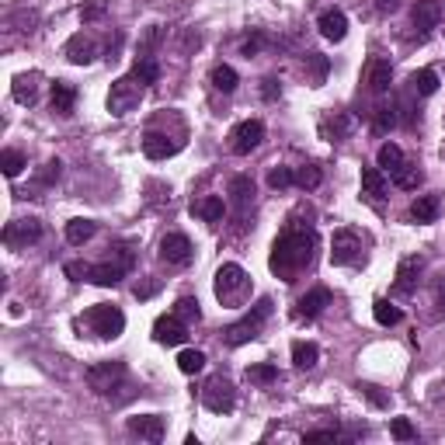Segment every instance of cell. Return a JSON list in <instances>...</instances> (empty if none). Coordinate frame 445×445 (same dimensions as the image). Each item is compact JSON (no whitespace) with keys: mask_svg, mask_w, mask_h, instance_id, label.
<instances>
[{"mask_svg":"<svg viewBox=\"0 0 445 445\" xmlns=\"http://www.w3.org/2000/svg\"><path fill=\"white\" fill-rule=\"evenodd\" d=\"M67 56H70V63L88 67L90 60H94V42L84 39V35H74V39H70V46H67Z\"/></svg>","mask_w":445,"mask_h":445,"instance_id":"484cf974","label":"cell"},{"mask_svg":"<svg viewBox=\"0 0 445 445\" xmlns=\"http://www.w3.org/2000/svg\"><path fill=\"white\" fill-rule=\"evenodd\" d=\"M178 369L184 376H195V372H202L205 369V355L198 352V348H184L178 355Z\"/></svg>","mask_w":445,"mask_h":445,"instance_id":"d6a6232c","label":"cell"},{"mask_svg":"<svg viewBox=\"0 0 445 445\" xmlns=\"http://www.w3.org/2000/svg\"><path fill=\"white\" fill-rule=\"evenodd\" d=\"M251 292V278L240 265H223L216 271V299L226 306H240Z\"/></svg>","mask_w":445,"mask_h":445,"instance_id":"7a4b0ae2","label":"cell"},{"mask_svg":"<svg viewBox=\"0 0 445 445\" xmlns=\"http://www.w3.org/2000/svg\"><path fill=\"white\" fill-rule=\"evenodd\" d=\"M0 167H4L7 178H18V174L28 167V160H25L18 150H4V153H0Z\"/></svg>","mask_w":445,"mask_h":445,"instance_id":"e575fe53","label":"cell"},{"mask_svg":"<svg viewBox=\"0 0 445 445\" xmlns=\"http://www.w3.org/2000/svg\"><path fill=\"white\" fill-rule=\"evenodd\" d=\"M393 81V70H390V60H369V70H365V84L372 94H386Z\"/></svg>","mask_w":445,"mask_h":445,"instance_id":"ac0fdd59","label":"cell"},{"mask_svg":"<svg viewBox=\"0 0 445 445\" xmlns=\"http://www.w3.org/2000/svg\"><path fill=\"white\" fill-rule=\"evenodd\" d=\"M191 216H198V219H205V223H219V219L226 216L223 195H205V198L191 202Z\"/></svg>","mask_w":445,"mask_h":445,"instance_id":"d6986e66","label":"cell"},{"mask_svg":"<svg viewBox=\"0 0 445 445\" xmlns=\"http://www.w3.org/2000/svg\"><path fill=\"white\" fill-rule=\"evenodd\" d=\"M104 14V4L97 0V4H90V7H84V21H94V18H101Z\"/></svg>","mask_w":445,"mask_h":445,"instance_id":"f907efd6","label":"cell"},{"mask_svg":"<svg viewBox=\"0 0 445 445\" xmlns=\"http://www.w3.org/2000/svg\"><path fill=\"white\" fill-rule=\"evenodd\" d=\"M94 230H97V226H94L90 219H70V223H67V240H70L74 247H81V244H88L90 237H94Z\"/></svg>","mask_w":445,"mask_h":445,"instance_id":"f1b7e54d","label":"cell"},{"mask_svg":"<svg viewBox=\"0 0 445 445\" xmlns=\"http://www.w3.org/2000/svg\"><path fill=\"white\" fill-rule=\"evenodd\" d=\"M129 432L146 439V442H160L164 439V418L160 414H139V418H129Z\"/></svg>","mask_w":445,"mask_h":445,"instance_id":"9a60e30c","label":"cell"},{"mask_svg":"<svg viewBox=\"0 0 445 445\" xmlns=\"http://www.w3.org/2000/svg\"><path fill=\"white\" fill-rule=\"evenodd\" d=\"M411 84H414L418 94H435V90H439V74H435V70H418V74L411 77Z\"/></svg>","mask_w":445,"mask_h":445,"instance_id":"8d00e7d4","label":"cell"},{"mask_svg":"<svg viewBox=\"0 0 445 445\" xmlns=\"http://www.w3.org/2000/svg\"><path fill=\"white\" fill-rule=\"evenodd\" d=\"M278 81H275V77H265V88H261V94H265V101H275V97H278Z\"/></svg>","mask_w":445,"mask_h":445,"instance_id":"c3c4849f","label":"cell"},{"mask_svg":"<svg viewBox=\"0 0 445 445\" xmlns=\"http://www.w3.org/2000/svg\"><path fill=\"white\" fill-rule=\"evenodd\" d=\"M90 390H97L101 397H108L111 390H118V383H125V365L122 362H97L88 369Z\"/></svg>","mask_w":445,"mask_h":445,"instance_id":"52a82bcc","label":"cell"},{"mask_svg":"<svg viewBox=\"0 0 445 445\" xmlns=\"http://www.w3.org/2000/svg\"><path fill=\"white\" fill-rule=\"evenodd\" d=\"M421 271H425V258H404L397 268V282H393V292L397 296H411L421 282Z\"/></svg>","mask_w":445,"mask_h":445,"instance_id":"8fae6325","label":"cell"},{"mask_svg":"<svg viewBox=\"0 0 445 445\" xmlns=\"http://www.w3.org/2000/svg\"><path fill=\"white\" fill-rule=\"evenodd\" d=\"M411 216H414L418 223H435V219H439V198H435V195L414 198V202H411Z\"/></svg>","mask_w":445,"mask_h":445,"instance_id":"d4e9b609","label":"cell"},{"mask_svg":"<svg viewBox=\"0 0 445 445\" xmlns=\"http://www.w3.org/2000/svg\"><path fill=\"white\" fill-rule=\"evenodd\" d=\"M393 184H397V188H418V184H421V171H418L414 164L404 160V164L393 171Z\"/></svg>","mask_w":445,"mask_h":445,"instance_id":"836d02e7","label":"cell"},{"mask_svg":"<svg viewBox=\"0 0 445 445\" xmlns=\"http://www.w3.org/2000/svg\"><path fill=\"white\" fill-rule=\"evenodd\" d=\"M390 432H393V439H400V442H411V439H414V425H411L407 418H393Z\"/></svg>","mask_w":445,"mask_h":445,"instance_id":"7bdbcfd3","label":"cell"},{"mask_svg":"<svg viewBox=\"0 0 445 445\" xmlns=\"http://www.w3.org/2000/svg\"><path fill=\"white\" fill-rule=\"evenodd\" d=\"M313 251H317V233L310 226H289L275 244H271V258L268 265L278 278L296 282V275L303 268L313 265Z\"/></svg>","mask_w":445,"mask_h":445,"instance_id":"6da1fadb","label":"cell"},{"mask_svg":"<svg viewBox=\"0 0 445 445\" xmlns=\"http://www.w3.org/2000/svg\"><path fill=\"white\" fill-rule=\"evenodd\" d=\"M153 292H157L153 282H150V285H136V296H139V299H146V296H153Z\"/></svg>","mask_w":445,"mask_h":445,"instance_id":"816d5d0a","label":"cell"},{"mask_svg":"<svg viewBox=\"0 0 445 445\" xmlns=\"http://www.w3.org/2000/svg\"><path fill=\"white\" fill-rule=\"evenodd\" d=\"M327 306H331V292H327V289H310V292L296 303V313H299V317H320Z\"/></svg>","mask_w":445,"mask_h":445,"instance_id":"44dd1931","label":"cell"},{"mask_svg":"<svg viewBox=\"0 0 445 445\" xmlns=\"http://www.w3.org/2000/svg\"><path fill=\"white\" fill-rule=\"evenodd\" d=\"M202 404L212 411V414H230L233 404H237V390L226 376H212L202 390Z\"/></svg>","mask_w":445,"mask_h":445,"instance_id":"8992f818","label":"cell"},{"mask_svg":"<svg viewBox=\"0 0 445 445\" xmlns=\"http://www.w3.org/2000/svg\"><path fill=\"white\" fill-rule=\"evenodd\" d=\"M317 28H320V35H324L327 42H341V39L348 35V18H345L341 11H324L320 21H317Z\"/></svg>","mask_w":445,"mask_h":445,"instance_id":"e0dca14e","label":"cell"},{"mask_svg":"<svg viewBox=\"0 0 445 445\" xmlns=\"http://www.w3.org/2000/svg\"><path fill=\"white\" fill-rule=\"evenodd\" d=\"M237 84H240V77H237V70H233V67H216V70H212V88H216V90L233 94Z\"/></svg>","mask_w":445,"mask_h":445,"instance_id":"4dcf8cb0","label":"cell"},{"mask_svg":"<svg viewBox=\"0 0 445 445\" xmlns=\"http://www.w3.org/2000/svg\"><path fill=\"white\" fill-rule=\"evenodd\" d=\"M317 358H320V348H317L313 341H296V345H292V365H296V369H313Z\"/></svg>","mask_w":445,"mask_h":445,"instance_id":"4316f807","label":"cell"},{"mask_svg":"<svg viewBox=\"0 0 445 445\" xmlns=\"http://www.w3.org/2000/svg\"><path fill=\"white\" fill-rule=\"evenodd\" d=\"M67 275H70L74 282H84V278H90V265H84V261H70V265H67Z\"/></svg>","mask_w":445,"mask_h":445,"instance_id":"7dc6e473","label":"cell"},{"mask_svg":"<svg viewBox=\"0 0 445 445\" xmlns=\"http://www.w3.org/2000/svg\"><path fill=\"white\" fill-rule=\"evenodd\" d=\"M153 338H157L160 345H184V341H188V324L181 320L178 313H171V317H157V324H153Z\"/></svg>","mask_w":445,"mask_h":445,"instance_id":"7c38bea8","label":"cell"},{"mask_svg":"<svg viewBox=\"0 0 445 445\" xmlns=\"http://www.w3.org/2000/svg\"><path fill=\"white\" fill-rule=\"evenodd\" d=\"M39 237H42V223H39L35 216H28V219H14V223H7V230H4L7 247H28V244H35Z\"/></svg>","mask_w":445,"mask_h":445,"instance_id":"30bf717a","label":"cell"},{"mask_svg":"<svg viewBox=\"0 0 445 445\" xmlns=\"http://www.w3.org/2000/svg\"><path fill=\"white\" fill-rule=\"evenodd\" d=\"M139 101H143V81H136V77H118L108 90L111 115H129L132 108H139Z\"/></svg>","mask_w":445,"mask_h":445,"instance_id":"5b68a950","label":"cell"},{"mask_svg":"<svg viewBox=\"0 0 445 445\" xmlns=\"http://www.w3.org/2000/svg\"><path fill=\"white\" fill-rule=\"evenodd\" d=\"M233 143V153L237 157H247L251 150H258L261 146V139H265V122H258V118H247V122H240L237 129H233V136H230Z\"/></svg>","mask_w":445,"mask_h":445,"instance_id":"ba28073f","label":"cell"},{"mask_svg":"<svg viewBox=\"0 0 445 445\" xmlns=\"http://www.w3.org/2000/svg\"><path fill=\"white\" fill-rule=\"evenodd\" d=\"M132 77H136V81H143V84H157V77H160L157 60H153V56H139V60H136V67H132Z\"/></svg>","mask_w":445,"mask_h":445,"instance_id":"f546056e","label":"cell"},{"mask_svg":"<svg viewBox=\"0 0 445 445\" xmlns=\"http://www.w3.org/2000/svg\"><path fill=\"white\" fill-rule=\"evenodd\" d=\"M292 178H296V184H299V188H306V191H313V188H317V184L324 181V174H320V167H313V164H306V167H299V171H296Z\"/></svg>","mask_w":445,"mask_h":445,"instance_id":"f35d334b","label":"cell"},{"mask_svg":"<svg viewBox=\"0 0 445 445\" xmlns=\"http://www.w3.org/2000/svg\"><path fill=\"white\" fill-rule=\"evenodd\" d=\"M174 313H178L184 324H198L202 320V310H198V299H191V296H181L178 303H174Z\"/></svg>","mask_w":445,"mask_h":445,"instance_id":"d590c367","label":"cell"},{"mask_svg":"<svg viewBox=\"0 0 445 445\" xmlns=\"http://www.w3.org/2000/svg\"><path fill=\"white\" fill-rule=\"evenodd\" d=\"M191 254H195V247H191V240H188L184 233H167V237L160 240V258H164L167 265H188Z\"/></svg>","mask_w":445,"mask_h":445,"instance_id":"4fadbf2b","label":"cell"},{"mask_svg":"<svg viewBox=\"0 0 445 445\" xmlns=\"http://www.w3.org/2000/svg\"><path fill=\"white\" fill-rule=\"evenodd\" d=\"M362 191L369 198H383L386 195V171L383 167H362Z\"/></svg>","mask_w":445,"mask_h":445,"instance_id":"cb8c5ba5","label":"cell"},{"mask_svg":"<svg viewBox=\"0 0 445 445\" xmlns=\"http://www.w3.org/2000/svg\"><path fill=\"white\" fill-rule=\"evenodd\" d=\"M122 275H125V268L118 265V261L90 265V282H94V285H101V289H108V285H118V282H122Z\"/></svg>","mask_w":445,"mask_h":445,"instance_id":"603a6c76","label":"cell"},{"mask_svg":"<svg viewBox=\"0 0 445 445\" xmlns=\"http://www.w3.org/2000/svg\"><path fill=\"white\" fill-rule=\"evenodd\" d=\"M358 390L369 397V404H376V407H390V397H386V393H379V386H372V383H362Z\"/></svg>","mask_w":445,"mask_h":445,"instance_id":"ee69618b","label":"cell"},{"mask_svg":"<svg viewBox=\"0 0 445 445\" xmlns=\"http://www.w3.org/2000/svg\"><path fill=\"white\" fill-rule=\"evenodd\" d=\"M303 442L313 445V442H338V432L334 428H320V432H306L303 435Z\"/></svg>","mask_w":445,"mask_h":445,"instance_id":"f6af8a7d","label":"cell"},{"mask_svg":"<svg viewBox=\"0 0 445 445\" xmlns=\"http://www.w3.org/2000/svg\"><path fill=\"white\" fill-rule=\"evenodd\" d=\"M60 167H63L60 160H49V164L39 171V184H53V181H60Z\"/></svg>","mask_w":445,"mask_h":445,"instance_id":"bcb514c9","label":"cell"},{"mask_svg":"<svg viewBox=\"0 0 445 445\" xmlns=\"http://www.w3.org/2000/svg\"><path fill=\"white\" fill-rule=\"evenodd\" d=\"M376 160H379V167H383L386 174H393V171L404 164V150H400L397 143H383L379 153H376Z\"/></svg>","mask_w":445,"mask_h":445,"instance_id":"83f0119b","label":"cell"},{"mask_svg":"<svg viewBox=\"0 0 445 445\" xmlns=\"http://www.w3.org/2000/svg\"><path fill=\"white\" fill-rule=\"evenodd\" d=\"M292 171H289V167H271V171H268V184H271V188H278V191H282V188H289V184H292Z\"/></svg>","mask_w":445,"mask_h":445,"instance_id":"b9f144b4","label":"cell"},{"mask_svg":"<svg viewBox=\"0 0 445 445\" xmlns=\"http://www.w3.org/2000/svg\"><path fill=\"white\" fill-rule=\"evenodd\" d=\"M35 97H39V90H35V77H18V81H14V101L32 104Z\"/></svg>","mask_w":445,"mask_h":445,"instance_id":"74e56055","label":"cell"},{"mask_svg":"<svg viewBox=\"0 0 445 445\" xmlns=\"http://www.w3.org/2000/svg\"><path fill=\"white\" fill-rule=\"evenodd\" d=\"M230 202L237 205V212H240V219H244L247 205L254 202V181L247 178V174H237V178H230Z\"/></svg>","mask_w":445,"mask_h":445,"instance_id":"ffe728a7","label":"cell"},{"mask_svg":"<svg viewBox=\"0 0 445 445\" xmlns=\"http://www.w3.org/2000/svg\"><path fill=\"white\" fill-rule=\"evenodd\" d=\"M181 143H171L164 132H157V129H150L146 136H143V153L150 157V160H164V157H174L178 153Z\"/></svg>","mask_w":445,"mask_h":445,"instance_id":"2e32d148","label":"cell"},{"mask_svg":"<svg viewBox=\"0 0 445 445\" xmlns=\"http://www.w3.org/2000/svg\"><path fill=\"white\" fill-rule=\"evenodd\" d=\"M393 125H397L393 104H379V108H376V132H390Z\"/></svg>","mask_w":445,"mask_h":445,"instance_id":"60d3db41","label":"cell"},{"mask_svg":"<svg viewBox=\"0 0 445 445\" xmlns=\"http://www.w3.org/2000/svg\"><path fill=\"white\" fill-rule=\"evenodd\" d=\"M261 42H265V35H254V39H247V42H244V56L251 60V56L261 49Z\"/></svg>","mask_w":445,"mask_h":445,"instance_id":"681fc988","label":"cell"},{"mask_svg":"<svg viewBox=\"0 0 445 445\" xmlns=\"http://www.w3.org/2000/svg\"><path fill=\"white\" fill-rule=\"evenodd\" d=\"M372 313H376V320H379L383 327H393V324H400V317H404L390 299H376V303H372Z\"/></svg>","mask_w":445,"mask_h":445,"instance_id":"1f68e13d","label":"cell"},{"mask_svg":"<svg viewBox=\"0 0 445 445\" xmlns=\"http://www.w3.org/2000/svg\"><path fill=\"white\" fill-rule=\"evenodd\" d=\"M268 313H271V299L261 296L258 303H254V310L244 317V320H237V324H230L226 331H223V338H226V345H247V341H254L258 338V331H261V324L268 320Z\"/></svg>","mask_w":445,"mask_h":445,"instance_id":"3957f363","label":"cell"},{"mask_svg":"<svg viewBox=\"0 0 445 445\" xmlns=\"http://www.w3.org/2000/svg\"><path fill=\"white\" fill-rule=\"evenodd\" d=\"M74 104H77V88L67 84V81H56L53 84V111L56 115H74Z\"/></svg>","mask_w":445,"mask_h":445,"instance_id":"7402d4cb","label":"cell"},{"mask_svg":"<svg viewBox=\"0 0 445 445\" xmlns=\"http://www.w3.org/2000/svg\"><path fill=\"white\" fill-rule=\"evenodd\" d=\"M247 379H251V383H275V379H278V369H275L271 362H258V365L247 369Z\"/></svg>","mask_w":445,"mask_h":445,"instance_id":"ab89813d","label":"cell"},{"mask_svg":"<svg viewBox=\"0 0 445 445\" xmlns=\"http://www.w3.org/2000/svg\"><path fill=\"white\" fill-rule=\"evenodd\" d=\"M88 324L97 338L108 341V338H118L125 331V313L118 306H111V303H97V306L88 310Z\"/></svg>","mask_w":445,"mask_h":445,"instance_id":"277c9868","label":"cell"},{"mask_svg":"<svg viewBox=\"0 0 445 445\" xmlns=\"http://www.w3.org/2000/svg\"><path fill=\"white\" fill-rule=\"evenodd\" d=\"M411 18H414V28L418 32L439 28V21H442V0H418L414 11H411Z\"/></svg>","mask_w":445,"mask_h":445,"instance_id":"5bb4252c","label":"cell"},{"mask_svg":"<svg viewBox=\"0 0 445 445\" xmlns=\"http://www.w3.org/2000/svg\"><path fill=\"white\" fill-rule=\"evenodd\" d=\"M362 258V237L355 230H338L331 240V261L334 265H355Z\"/></svg>","mask_w":445,"mask_h":445,"instance_id":"9c48e42d","label":"cell"}]
</instances>
